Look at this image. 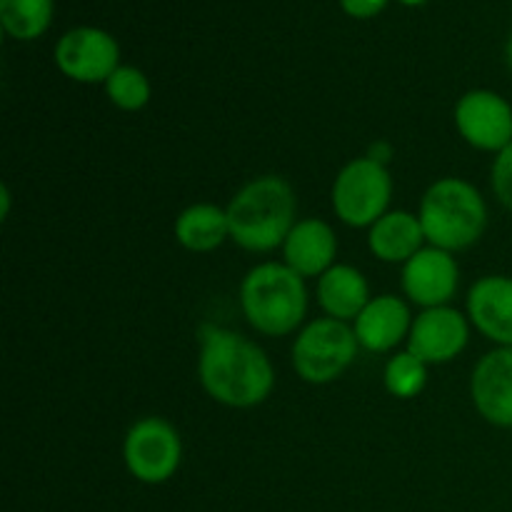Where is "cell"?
I'll use <instances>...</instances> for the list:
<instances>
[{
  "instance_id": "8992f818",
  "label": "cell",
  "mask_w": 512,
  "mask_h": 512,
  "mask_svg": "<svg viewBox=\"0 0 512 512\" xmlns=\"http://www.w3.org/2000/svg\"><path fill=\"white\" fill-rule=\"evenodd\" d=\"M393 180L383 163L355 158L345 165L333 183V210L350 228H370L388 213Z\"/></svg>"
},
{
  "instance_id": "7a4b0ae2",
  "label": "cell",
  "mask_w": 512,
  "mask_h": 512,
  "mask_svg": "<svg viewBox=\"0 0 512 512\" xmlns=\"http://www.w3.org/2000/svg\"><path fill=\"white\" fill-rule=\"evenodd\" d=\"M230 240L250 253L280 248L295 225V193L280 175H260L235 193L225 208Z\"/></svg>"
},
{
  "instance_id": "8fae6325",
  "label": "cell",
  "mask_w": 512,
  "mask_h": 512,
  "mask_svg": "<svg viewBox=\"0 0 512 512\" xmlns=\"http://www.w3.org/2000/svg\"><path fill=\"white\" fill-rule=\"evenodd\" d=\"M470 338L468 320L460 310L448 308H428L413 320V328L408 335V350L418 355L425 365L450 363L465 350Z\"/></svg>"
},
{
  "instance_id": "5bb4252c",
  "label": "cell",
  "mask_w": 512,
  "mask_h": 512,
  "mask_svg": "<svg viewBox=\"0 0 512 512\" xmlns=\"http://www.w3.org/2000/svg\"><path fill=\"white\" fill-rule=\"evenodd\" d=\"M410 328H413L410 310L398 295L370 298L363 313L353 320L360 348L370 350V353H388V350L398 348L403 340H408Z\"/></svg>"
},
{
  "instance_id": "603a6c76",
  "label": "cell",
  "mask_w": 512,
  "mask_h": 512,
  "mask_svg": "<svg viewBox=\"0 0 512 512\" xmlns=\"http://www.w3.org/2000/svg\"><path fill=\"white\" fill-rule=\"evenodd\" d=\"M385 3L388 0H340L345 13L353 15V18H373L385 8Z\"/></svg>"
},
{
  "instance_id": "7402d4cb",
  "label": "cell",
  "mask_w": 512,
  "mask_h": 512,
  "mask_svg": "<svg viewBox=\"0 0 512 512\" xmlns=\"http://www.w3.org/2000/svg\"><path fill=\"white\" fill-rule=\"evenodd\" d=\"M490 185H493V193L500 200V205L512 213V143L495 155Z\"/></svg>"
},
{
  "instance_id": "9c48e42d",
  "label": "cell",
  "mask_w": 512,
  "mask_h": 512,
  "mask_svg": "<svg viewBox=\"0 0 512 512\" xmlns=\"http://www.w3.org/2000/svg\"><path fill=\"white\" fill-rule=\"evenodd\" d=\"M55 63L78 83H105L120 68V48L105 30H68L55 45Z\"/></svg>"
},
{
  "instance_id": "52a82bcc",
  "label": "cell",
  "mask_w": 512,
  "mask_h": 512,
  "mask_svg": "<svg viewBox=\"0 0 512 512\" xmlns=\"http://www.w3.org/2000/svg\"><path fill=\"white\" fill-rule=\"evenodd\" d=\"M123 460L128 473L145 485L168 483L183 460L180 435L168 420L143 418L128 430L123 443Z\"/></svg>"
},
{
  "instance_id": "d4e9b609",
  "label": "cell",
  "mask_w": 512,
  "mask_h": 512,
  "mask_svg": "<svg viewBox=\"0 0 512 512\" xmlns=\"http://www.w3.org/2000/svg\"><path fill=\"white\" fill-rule=\"evenodd\" d=\"M400 3H405V5H423L425 0H400Z\"/></svg>"
},
{
  "instance_id": "30bf717a",
  "label": "cell",
  "mask_w": 512,
  "mask_h": 512,
  "mask_svg": "<svg viewBox=\"0 0 512 512\" xmlns=\"http://www.w3.org/2000/svg\"><path fill=\"white\" fill-rule=\"evenodd\" d=\"M460 268L453 253L428 245L403 265V290L420 308H443L458 293Z\"/></svg>"
},
{
  "instance_id": "2e32d148",
  "label": "cell",
  "mask_w": 512,
  "mask_h": 512,
  "mask_svg": "<svg viewBox=\"0 0 512 512\" xmlns=\"http://www.w3.org/2000/svg\"><path fill=\"white\" fill-rule=\"evenodd\" d=\"M425 233L420 218L405 210L385 213L375 225H370V253L383 263H408L415 253L425 248Z\"/></svg>"
},
{
  "instance_id": "5b68a950",
  "label": "cell",
  "mask_w": 512,
  "mask_h": 512,
  "mask_svg": "<svg viewBox=\"0 0 512 512\" xmlns=\"http://www.w3.org/2000/svg\"><path fill=\"white\" fill-rule=\"evenodd\" d=\"M358 338L348 323L320 318L305 325L293 343V368L305 383L328 385L338 380L358 355Z\"/></svg>"
},
{
  "instance_id": "ffe728a7",
  "label": "cell",
  "mask_w": 512,
  "mask_h": 512,
  "mask_svg": "<svg viewBox=\"0 0 512 512\" xmlns=\"http://www.w3.org/2000/svg\"><path fill=\"white\" fill-rule=\"evenodd\" d=\"M383 380L390 395L400 400H410L423 393L425 383H428V365L410 350H403V353H395L388 360Z\"/></svg>"
},
{
  "instance_id": "cb8c5ba5",
  "label": "cell",
  "mask_w": 512,
  "mask_h": 512,
  "mask_svg": "<svg viewBox=\"0 0 512 512\" xmlns=\"http://www.w3.org/2000/svg\"><path fill=\"white\" fill-rule=\"evenodd\" d=\"M505 55H508V65H510V70H512V35H510V40H508V48H505Z\"/></svg>"
},
{
  "instance_id": "ba28073f",
  "label": "cell",
  "mask_w": 512,
  "mask_h": 512,
  "mask_svg": "<svg viewBox=\"0 0 512 512\" xmlns=\"http://www.w3.org/2000/svg\"><path fill=\"white\" fill-rule=\"evenodd\" d=\"M455 125L465 143L498 155L512 143V105L493 90H470L455 105Z\"/></svg>"
},
{
  "instance_id": "6da1fadb",
  "label": "cell",
  "mask_w": 512,
  "mask_h": 512,
  "mask_svg": "<svg viewBox=\"0 0 512 512\" xmlns=\"http://www.w3.org/2000/svg\"><path fill=\"white\" fill-rule=\"evenodd\" d=\"M200 385L225 408H255L273 393L275 373L265 350L233 330L205 325L200 333Z\"/></svg>"
},
{
  "instance_id": "277c9868",
  "label": "cell",
  "mask_w": 512,
  "mask_h": 512,
  "mask_svg": "<svg viewBox=\"0 0 512 512\" xmlns=\"http://www.w3.org/2000/svg\"><path fill=\"white\" fill-rule=\"evenodd\" d=\"M240 308L258 333L290 335L300 328L308 310L303 275L285 263L255 265L240 285Z\"/></svg>"
},
{
  "instance_id": "44dd1931",
  "label": "cell",
  "mask_w": 512,
  "mask_h": 512,
  "mask_svg": "<svg viewBox=\"0 0 512 512\" xmlns=\"http://www.w3.org/2000/svg\"><path fill=\"white\" fill-rule=\"evenodd\" d=\"M105 93L110 103L120 110H140L150 100V83L145 73H140L133 65H120L108 80H105Z\"/></svg>"
},
{
  "instance_id": "e0dca14e",
  "label": "cell",
  "mask_w": 512,
  "mask_h": 512,
  "mask_svg": "<svg viewBox=\"0 0 512 512\" xmlns=\"http://www.w3.org/2000/svg\"><path fill=\"white\" fill-rule=\"evenodd\" d=\"M318 303L328 318L355 320L370 303V288L365 275L353 265H333L328 273L320 275Z\"/></svg>"
},
{
  "instance_id": "4fadbf2b",
  "label": "cell",
  "mask_w": 512,
  "mask_h": 512,
  "mask_svg": "<svg viewBox=\"0 0 512 512\" xmlns=\"http://www.w3.org/2000/svg\"><path fill=\"white\" fill-rule=\"evenodd\" d=\"M468 315L498 348H512V278L485 275L470 288Z\"/></svg>"
},
{
  "instance_id": "7c38bea8",
  "label": "cell",
  "mask_w": 512,
  "mask_h": 512,
  "mask_svg": "<svg viewBox=\"0 0 512 512\" xmlns=\"http://www.w3.org/2000/svg\"><path fill=\"white\" fill-rule=\"evenodd\" d=\"M470 395L480 418L495 428H512V348H495L480 358Z\"/></svg>"
},
{
  "instance_id": "9a60e30c",
  "label": "cell",
  "mask_w": 512,
  "mask_h": 512,
  "mask_svg": "<svg viewBox=\"0 0 512 512\" xmlns=\"http://www.w3.org/2000/svg\"><path fill=\"white\" fill-rule=\"evenodd\" d=\"M285 265L303 278H315L333 268L338 255V238L333 228L320 218L300 220L283 243Z\"/></svg>"
},
{
  "instance_id": "d6986e66",
  "label": "cell",
  "mask_w": 512,
  "mask_h": 512,
  "mask_svg": "<svg viewBox=\"0 0 512 512\" xmlns=\"http://www.w3.org/2000/svg\"><path fill=\"white\" fill-rule=\"evenodd\" d=\"M53 0H0V23L18 40H33L48 30Z\"/></svg>"
},
{
  "instance_id": "ac0fdd59",
  "label": "cell",
  "mask_w": 512,
  "mask_h": 512,
  "mask_svg": "<svg viewBox=\"0 0 512 512\" xmlns=\"http://www.w3.org/2000/svg\"><path fill=\"white\" fill-rule=\"evenodd\" d=\"M228 238V213L213 203H195L175 218V240L190 253H210Z\"/></svg>"
},
{
  "instance_id": "3957f363",
  "label": "cell",
  "mask_w": 512,
  "mask_h": 512,
  "mask_svg": "<svg viewBox=\"0 0 512 512\" xmlns=\"http://www.w3.org/2000/svg\"><path fill=\"white\" fill-rule=\"evenodd\" d=\"M420 225L433 248L465 250L483 238L488 228V205L475 185L460 178H440L420 200Z\"/></svg>"
}]
</instances>
